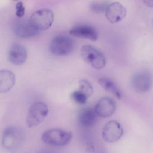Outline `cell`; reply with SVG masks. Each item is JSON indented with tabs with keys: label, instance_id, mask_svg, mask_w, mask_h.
<instances>
[{
	"label": "cell",
	"instance_id": "20",
	"mask_svg": "<svg viewBox=\"0 0 153 153\" xmlns=\"http://www.w3.org/2000/svg\"><path fill=\"white\" fill-rule=\"evenodd\" d=\"M25 11V8L23 5V2H18L16 5V16L20 19L24 16Z\"/></svg>",
	"mask_w": 153,
	"mask_h": 153
},
{
	"label": "cell",
	"instance_id": "19",
	"mask_svg": "<svg viewBox=\"0 0 153 153\" xmlns=\"http://www.w3.org/2000/svg\"><path fill=\"white\" fill-rule=\"evenodd\" d=\"M71 97L74 102L81 105L86 103L88 99V97L78 90L73 91L71 94Z\"/></svg>",
	"mask_w": 153,
	"mask_h": 153
},
{
	"label": "cell",
	"instance_id": "7",
	"mask_svg": "<svg viewBox=\"0 0 153 153\" xmlns=\"http://www.w3.org/2000/svg\"><path fill=\"white\" fill-rule=\"evenodd\" d=\"M152 85V76L149 71L142 70L134 74L131 78V85L138 93L148 91Z\"/></svg>",
	"mask_w": 153,
	"mask_h": 153
},
{
	"label": "cell",
	"instance_id": "22",
	"mask_svg": "<svg viewBox=\"0 0 153 153\" xmlns=\"http://www.w3.org/2000/svg\"><path fill=\"white\" fill-rule=\"evenodd\" d=\"M13 153H16V152H13Z\"/></svg>",
	"mask_w": 153,
	"mask_h": 153
},
{
	"label": "cell",
	"instance_id": "18",
	"mask_svg": "<svg viewBox=\"0 0 153 153\" xmlns=\"http://www.w3.org/2000/svg\"><path fill=\"white\" fill-rule=\"evenodd\" d=\"M109 4V2L107 1H96L93 2L90 4V7L91 10L96 13H105Z\"/></svg>",
	"mask_w": 153,
	"mask_h": 153
},
{
	"label": "cell",
	"instance_id": "16",
	"mask_svg": "<svg viewBox=\"0 0 153 153\" xmlns=\"http://www.w3.org/2000/svg\"><path fill=\"white\" fill-rule=\"evenodd\" d=\"M98 83L106 91L113 94L117 99H121L122 97L121 92L116 85V84L110 79L107 78H100L98 79Z\"/></svg>",
	"mask_w": 153,
	"mask_h": 153
},
{
	"label": "cell",
	"instance_id": "10",
	"mask_svg": "<svg viewBox=\"0 0 153 153\" xmlns=\"http://www.w3.org/2000/svg\"><path fill=\"white\" fill-rule=\"evenodd\" d=\"M8 58L10 62L13 65H23L27 59V50L25 47L20 44H13L9 49Z\"/></svg>",
	"mask_w": 153,
	"mask_h": 153
},
{
	"label": "cell",
	"instance_id": "14",
	"mask_svg": "<svg viewBox=\"0 0 153 153\" xmlns=\"http://www.w3.org/2000/svg\"><path fill=\"white\" fill-rule=\"evenodd\" d=\"M97 119V115L93 108L82 109L78 115V123L83 127H90L94 125Z\"/></svg>",
	"mask_w": 153,
	"mask_h": 153
},
{
	"label": "cell",
	"instance_id": "21",
	"mask_svg": "<svg viewBox=\"0 0 153 153\" xmlns=\"http://www.w3.org/2000/svg\"><path fill=\"white\" fill-rule=\"evenodd\" d=\"M143 2L145 5L149 7H153V0H144Z\"/></svg>",
	"mask_w": 153,
	"mask_h": 153
},
{
	"label": "cell",
	"instance_id": "8",
	"mask_svg": "<svg viewBox=\"0 0 153 153\" xmlns=\"http://www.w3.org/2000/svg\"><path fill=\"white\" fill-rule=\"evenodd\" d=\"M123 134V129L121 124L115 120H111L104 126L102 136L103 140L108 143L118 141Z\"/></svg>",
	"mask_w": 153,
	"mask_h": 153
},
{
	"label": "cell",
	"instance_id": "4",
	"mask_svg": "<svg viewBox=\"0 0 153 153\" xmlns=\"http://www.w3.org/2000/svg\"><path fill=\"white\" fill-rule=\"evenodd\" d=\"M24 133L19 127L11 126L7 127L2 134V146L8 150H14L17 148L23 142Z\"/></svg>",
	"mask_w": 153,
	"mask_h": 153
},
{
	"label": "cell",
	"instance_id": "1",
	"mask_svg": "<svg viewBox=\"0 0 153 153\" xmlns=\"http://www.w3.org/2000/svg\"><path fill=\"white\" fill-rule=\"evenodd\" d=\"M54 17V13L51 10L44 8L33 13L28 21L31 27L39 32L50 28L53 23Z\"/></svg>",
	"mask_w": 153,
	"mask_h": 153
},
{
	"label": "cell",
	"instance_id": "15",
	"mask_svg": "<svg viewBox=\"0 0 153 153\" xmlns=\"http://www.w3.org/2000/svg\"><path fill=\"white\" fill-rule=\"evenodd\" d=\"M16 82L14 74L11 71H0V93H7L14 87Z\"/></svg>",
	"mask_w": 153,
	"mask_h": 153
},
{
	"label": "cell",
	"instance_id": "12",
	"mask_svg": "<svg viewBox=\"0 0 153 153\" xmlns=\"http://www.w3.org/2000/svg\"><path fill=\"white\" fill-rule=\"evenodd\" d=\"M69 34L73 36L96 41L98 33L95 29L87 25H78L74 26L69 31Z\"/></svg>",
	"mask_w": 153,
	"mask_h": 153
},
{
	"label": "cell",
	"instance_id": "2",
	"mask_svg": "<svg viewBox=\"0 0 153 153\" xmlns=\"http://www.w3.org/2000/svg\"><path fill=\"white\" fill-rule=\"evenodd\" d=\"M42 140L51 146H64L70 143L72 139L71 132L59 129L51 128L45 131L41 136Z\"/></svg>",
	"mask_w": 153,
	"mask_h": 153
},
{
	"label": "cell",
	"instance_id": "6",
	"mask_svg": "<svg viewBox=\"0 0 153 153\" xmlns=\"http://www.w3.org/2000/svg\"><path fill=\"white\" fill-rule=\"evenodd\" d=\"M48 114L47 105L41 102L33 103L29 108L26 116V125L28 127H33L40 124Z\"/></svg>",
	"mask_w": 153,
	"mask_h": 153
},
{
	"label": "cell",
	"instance_id": "9",
	"mask_svg": "<svg viewBox=\"0 0 153 153\" xmlns=\"http://www.w3.org/2000/svg\"><path fill=\"white\" fill-rule=\"evenodd\" d=\"M126 8L119 2H114L108 5L105 11L107 20L111 23H116L121 21L126 16Z\"/></svg>",
	"mask_w": 153,
	"mask_h": 153
},
{
	"label": "cell",
	"instance_id": "5",
	"mask_svg": "<svg viewBox=\"0 0 153 153\" xmlns=\"http://www.w3.org/2000/svg\"><path fill=\"white\" fill-rule=\"evenodd\" d=\"M81 56L84 61L94 69H102L106 65L104 54L90 45H85L81 47Z\"/></svg>",
	"mask_w": 153,
	"mask_h": 153
},
{
	"label": "cell",
	"instance_id": "13",
	"mask_svg": "<svg viewBox=\"0 0 153 153\" xmlns=\"http://www.w3.org/2000/svg\"><path fill=\"white\" fill-rule=\"evenodd\" d=\"M13 29L15 35L24 38L34 36L38 33L31 27L28 20L21 18L15 20Z\"/></svg>",
	"mask_w": 153,
	"mask_h": 153
},
{
	"label": "cell",
	"instance_id": "3",
	"mask_svg": "<svg viewBox=\"0 0 153 153\" xmlns=\"http://www.w3.org/2000/svg\"><path fill=\"white\" fill-rule=\"evenodd\" d=\"M74 47V39L65 35H59L54 37L49 45L51 53L57 56L68 55L73 51Z\"/></svg>",
	"mask_w": 153,
	"mask_h": 153
},
{
	"label": "cell",
	"instance_id": "11",
	"mask_svg": "<svg viewBox=\"0 0 153 153\" xmlns=\"http://www.w3.org/2000/svg\"><path fill=\"white\" fill-rule=\"evenodd\" d=\"M94 109L97 116L107 118L114 113L116 109V105L112 99L105 97L97 102Z\"/></svg>",
	"mask_w": 153,
	"mask_h": 153
},
{
	"label": "cell",
	"instance_id": "17",
	"mask_svg": "<svg viewBox=\"0 0 153 153\" xmlns=\"http://www.w3.org/2000/svg\"><path fill=\"white\" fill-rule=\"evenodd\" d=\"M78 90L84 93L88 98H89L93 93V88L91 84L85 79L79 81Z\"/></svg>",
	"mask_w": 153,
	"mask_h": 153
}]
</instances>
